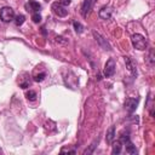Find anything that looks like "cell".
Returning <instances> with one entry per match:
<instances>
[{
    "mask_svg": "<svg viewBox=\"0 0 155 155\" xmlns=\"http://www.w3.org/2000/svg\"><path fill=\"white\" fill-rule=\"evenodd\" d=\"M131 40H132V45L136 50H139V51H143L148 47V41H147V39L142 35V34H133L132 38H131Z\"/></svg>",
    "mask_w": 155,
    "mask_h": 155,
    "instance_id": "1",
    "label": "cell"
},
{
    "mask_svg": "<svg viewBox=\"0 0 155 155\" xmlns=\"http://www.w3.org/2000/svg\"><path fill=\"white\" fill-rule=\"evenodd\" d=\"M0 20L5 23H9L15 20V11L9 6H5L0 10Z\"/></svg>",
    "mask_w": 155,
    "mask_h": 155,
    "instance_id": "2",
    "label": "cell"
},
{
    "mask_svg": "<svg viewBox=\"0 0 155 155\" xmlns=\"http://www.w3.org/2000/svg\"><path fill=\"white\" fill-rule=\"evenodd\" d=\"M51 10L58 17H66L68 15V10H66V6H63L61 3H54L51 5Z\"/></svg>",
    "mask_w": 155,
    "mask_h": 155,
    "instance_id": "3",
    "label": "cell"
},
{
    "mask_svg": "<svg viewBox=\"0 0 155 155\" xmlns=\"http://www.w3.org/2000/svg\"><path fill=\"white\" fill-rule=\"evenodd\" d=\"M92 34H93V38L96 39V41L98 43V45L103 49V50H106V51H110L112 50V46L109 45V43L107 41V39H104L103 38L98 32H96V30H93L92 32Z\"/></svg>",
    "mask_w": 155,
    "mask_h": 155,
    "instance_id": "4",
    "label": "cell"
},
{
    "mask_svg": "<svg viewBox=\"0 0 155 155\" xmlns=\"http://www.w3.org/2000/svg\"><path fill=\"white\" fill-rule=\"evenodd\" d=\"M95 4H96V0H84L83 6H81V15H83V17L86 18L90 15V12L92 11Z\"/></svg>",
    "mask_w": 155,
    "mask_h": 155,
    "instance_id": "5",
    "label": "cell"
},
{
    "mask_svg": "<svg viewBox=\"0 0 155 155\" xmlns=\"http://www.w3.org/2000/svg\"><path fill=\"white\" fill-rule=\"evenodd\" d=\"M115 68H116V64H115V61L113 58L108 59L106 66H104V70H103V74H104L106 78H110L114 75L115 73Z\"/></svg>",
    "mask_w": 155,
    "mask_h": 155,
    "instance_id": "6",
    "label": "cell"
},
{
    "mask_svg": "<svg viewBox=\"0 0 155 155\" xmlns=\"http://www.w3.org/2000/svg\"><path fill=\"white\" fill-rule=\"evenodd\" d=\"M138 102L139 99L138 98H126L125 101V109L128 112V113H133L138 106Z\"/></svg>",
    "mask_w": 155,
    "mask_h": 155,
    "instance_id": "7",
    "label": "cell"
},
{
    "mask_svg": "<svg viewBox=\"0 0 155 155\" xmlns=\"http://www.w3.org/2000/svg\"><path fill=\"white\" fill-rule=\"evenodd\" d=\"M98 16L102 20H110L113 16V9L110 6H103L98 12Z\"/></svg>",
    "mask_w": 155,
    "mask_h": 155,
    "instance_id": "8",
    "label": "cell"
},
{
    "mask_svg": "<svg viewBox=\"0 0 155 155\" xmlns=\"http://www.w3.org/2000/svg\"><path fill=\"white\" fill-rule=\"evenodd\" d=\"M125 58V64H126V68L127 70L130 72L133 76H137V68H136V64L132 62V59L130 57H124Z\"/></svg>",
    "mask_w": 155,
    "mask_h": 155,
    "instance_id": "9",
    "label": "cell"
},
{
    "mask_svg": "<svg viewBox=\"0 0 155 155\" xmlns=\"http://www.w3.org/2000/svg\"><path fill=\"white\" fill-rule=\"evenodd\" d=\"M25 7H27V10L28 11H30V12H39L41 10V5L39 4L38 1H35V0H29V1L27 3V5H25Z\"/></svg>",
    "mask_w": 155,
    "mask_h": 155,
    "instance_id": "10",
    "label": "cell"
},
{
    "mask_svg": "<svg viewBox=\"0 0 155 155\" xmlns=\"http://www.w3.org/2000/svg\"><path fill=\"white\" fill-rule=\"evenodd\" d=\"M115 139V127L112 126L109 130L107 131V136H106V141H107V143L108 144H112L113 142Z\"/></svg>",
    "mask_w": 155,
    "mask_h": 155,
    "instance_id": "11",
    "label": "cell"
},
{
    "mask_svg": "<svg viewBox=\"0 0 155 155\" xmlns=\"http://www.w3.org/2000/svg\"><path fill=\"white\" fill-rule=\"evenodd\" d=\"M125 147H126V153L131 154V155H136L137 154V149H136V146H133L130 141L126 142L125 143Z\"/></svg>",
    "mask_w": 155,
    "mask_h": 155,
    "instance_id": "12",
    "label": "cell"
},
{
    "mask_svg": "<svg viewBox=\"0 0 155 155\" xmlns=\"http://www.w3.org/2000/svg\"><path fill=\"white\" fill-rule=\"evenodd\" d=\"M113 144V143H112ZM121 148H122V143L120 141H118L116 143L113 144V149H112V154H120L121 153Z\"/></svg>",
    "mask_w": 155,
    "mask_h": 155,
    "instance_id": "13",
    "label": "cell"
},
{
    "mask_svg": "<svg viewBox=\"0 0 155 155\" xmlns=\"http://www.w3.org/2000/svg\"><path fill=\"white\" fill-rule=\"evenodd\" d=\"M73 25H74V29H75V32L76 33H83V30H84V25L80 23V22H76V21H74L73 22Z\"/></svg>",
    "mask_w": 155,
    "mask_h": 155,
    "instance_id": "14",
    "label": "cell"
},
{
    "mask_svg": "<svg viewBox=\"0 0 155 155\" xmlns=\"http://www.w3.org/2000/svg\"><path fill=\"white\" fill-rule=\"evenodd\" d=\"M24 21H25V17H24L23 15H17V16L15 17V23H16L17 27L22 25V24L24 23Z\"/></svg>",
    "mask_w": 155,
    "mask_h": 155,
    "instance_id": "15",
    "label": "cell"
},
{
    "mask_svg": "<svg viewBox=\"0 0 155 155\" xmlns=\"http://www.w3.org/2000/svg\"><path fill=\"white\" fill-rule=\"evenodd\" d=\"M25 97H27L29 101H35L36 99V92L33 91V90H30V91H28L27 93H25Z\"/></svg>",
    "mask_w": 155,
    "mask_h": 155,
    "instance_id": "16",
    "label": "cell"
},
{
    "mask_svg": "<svg viewBox=\"0 0 155 155\" xmlns=\"http://www.w3.org/2000/svg\"><path fill=\"white\" fill-rule=\"evenodd\" d=\"M32 20H33L34 23H40L41 22V15L39 14V12H34L32 15Z\"/></svg>",
    "mask_w": 155,
    "mask_h": 155,
    "instance_id": "17",
    "label": "cell"
},
{
    "mask_svg": "<svg viewBox=\"0 0 155 155\" xmlns=\"http://www.w3.org/2000/svg\"><path fill=\"white\" fill-rule=\"evenodd\" d=\"M120 142H121V143L122 144H125L126 143V142H128V141H130V136H128V132H122L121 133V136H120V139H119Z\"/></svg>",
    "mask_w": 155,
    "mask_h": 155,
    "instance_id": "18",
    "label": "cell"
},
{
    "mask_svg": "<svg viewBox=\"0 0 155 155\" xmlns=\"http://www.w3.org/2000/svg\"><path fill=\"white\" fill-rule=\"evenodd\" d=\"M46 78V74L45 73H40V74H36L35 76H34V80L36 81V83H41L44 79Z\"/></svg>",
    "mask_w": 155,
    "mask_h": 155,
    "instance_id": "19",
    "label": "cell"
},
{
    "mask_svg": "<svg viewBox=\"0 0 155 155\" xmlns=\"http://www.w3.org/2000/svg\"><path fill=\"white\" fill-rule=\"evenodd\" d=\"M148 63L150 64V66L153 67L155 64V58H154V50H150L149 52V57H148Z\"/></svg>",
    "mask_w": 155,
    "mask_h": 155,
    "instance_id": "20",
    "label": "cell"
},
{
    "mask_svg": "<svg viewBox=\"0 0 155 155\" xmlns=\"http://www.w3.org/2000/svg\"><path fill=\"white\" fill-rule=\"evenodd\" d=\"M61 153L64 154V153H68V154H75L76 150L75 149H70V148H62L61 149Z\"/></svg>",
    "mask_w": 155,
    "mask_h": 155,
    "instance_id": "21",
    "label": "cell"
},
{
    "mask_svg": "<svg viewBox=\"0 0 155 155\" xmlns=\"http://www.w3.org/2000/svg\"><path fill=\"white\" fill-rule=\"evenodd\" d=\"M59 3H61L63 6H68V5H70L72 0H59Z\"/></svg>",
    "mask_w": 155,
    "mask_h": 155,
    "instance_id": "22",
    "label": "cell"
},
{
    "mask_svg": "<svg viewBox=\"0 0 155 155\" xmlns=\"http://www.w3.org/2000/svg\"><path fill=\"white\" fill-rule=\"evenodd\" d=\"M0 153H3V150H1V149H0Z\"/></svg>",
    "mask_w": 155,
    "mask_h": 155,
    "instance_id": "23",
    "label": "cell"
}]
</instances>
